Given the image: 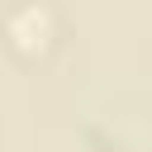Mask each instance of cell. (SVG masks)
Instances as JSON below:
<instances>
[{
	"mask_svg": "<svg viewBox=\"0 0 152 152\" xmlns=\"http://www.w3.org/2000/svg\"><path fill=\"white\" fill-rule=\"evenodd\" d=\"M10 38H14L19 48L33 43V38H38V48H48V43H52V14H48V5L24 0V5L10 14Z\"/></svg>",
	"mask_w": 152,
	"mask_h": 152,
	"instance_id": "1",
	"label": "cell"
}]
</instances>
